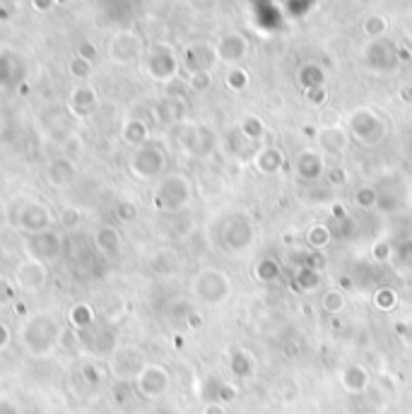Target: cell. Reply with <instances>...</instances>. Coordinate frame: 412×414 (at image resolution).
<instances>
[{
    "instance_id": "6da1fadb",
    "label": "cell",
    "mask_w": 412,
    "mask_h": 414,
    "mask_svg": "<svg viewBox=\"0 0 412 414\" xmlns=\"http://www.w3.org/2000/svg\"><path fill=\"white\" fill-rule=\"evenodd\" d=\"M63 326L58 316L51 311H36L22 318V326L17 330V342L31 359H46L61 347Z\"/></svg>"
},
{
    "instance_id": "7a4b0ae2",
    "label": "cell",
    "mask_w": 412,
    "mask_h": 414,
    "mask_svg": "<svg viewBox=\"0 0 412 414\" xmlns=\"http://www.w3.org/2000/svg\"><path fill=\"white\" fill-rule=\"evenodd\" d=\"M5 222L10 229L27 237H39V234L53 232L58 214L53 212V207L48 202H43L41 197L34 195H17L12 197L5 207Z\"/></svg>"
},
{
    "instance_id": "3957f363",
    "label": "cell",
    "mask_w": 412,
    "mask_h": 414,
    "mask_svg": "<svg viewBox=\"0 0 412 414\" xmlns=\"http://www.w3.org/2000/svg\"><path fill=\"white\" fill-rule=\"evenodd\" d=\"M48 263L43 260L34 258V256H27L24 260L15 265V272H12V284L20 294H27V296H34V294H41L48 284Z\"/></svg>"
},
{
    "instance_id": "277c9868",
    "label": "cell",
    "mask_w": 412,
    "mask_h": 414,
    "mask_svg": "<svg viewBox=\"0 0 412 414\" xmlns=\"http://www.w3.org/2000/svg\"><path fill=\"white\" fill-rule=\"evenodd\" d=\"M145 366H148V361H145V352L140 347L125 345L111 352L109 368H111L113 378H118L121 383H128V381L138 378Z\"/></svg>"
},
{
    "instance_id": "5b68a950",
    "label": "cell",
    "mask_w": 412,
    "mask_h": 414,
    "mask_svg": "<svg viewBox=\"0 0 412 414\" xmlns=\"http://www.w3.org/2000/svg\"><path fill=\"white\" fill-rule=\"evenodd\" d=\"M130 174L138 176L140 181H148V178L157 176L164 167V155L162 152H157V148H140L133 152L130 162Z\"/></svg>"
},
{
    "instance_id": "8992f818",
    "label": "cell",
    "mask_w": 412,
    "mask_h": 414,
    "mask_svg": "<svg viewBox=\"0 0 412 414\" xmlns=\"http://www.w3.org/2000/svg\"><path fill=\"white\" fill-rule=\"evenodd\" d=\"M135 383H138V390H140L145 398H160L169 385V373H167V368L160 364H148L140 371V376L135 378Z\"/></svg>"
},
{
    "instance_id": "52a82bcc",
    "label": "cell",
    "mask_w": 412,
    "mask_h": 414,
    "mask_svg": "<svg viewBox=\"0 0 412 414\" xmlns=\"http://www.w3.org/2000/svg\"><path fill=\"white\" fill-rule=\"evenodd\" d=\"M92 246L99 256L111 258L121 251V232L113 224H99L92 232Z\"/></svg>"
},
{
    "instance_id": "ba28073f",
    "label": "cell",
    "mask_w": 412,
    "mask_h": 414,
    "mask_svg": "<svg viewBox=\"0 0 412 414\" xmlns=\"http://www.w3.org/2000/svg\"><path fill=\"white\" fill-rule=\"evenodd\" d=\"M75 176H78L75 162H71V159H66V157L53 159L46 169V181L56 188H68L75 181Z\"/></svg>"
},
{
    "instance_id": "9c48e42d",
    "label": "cell",
    "mask_w": 412,
    "mask_h": 414,
    "mask_svg": "<svg viewBox=\"0 0 412 414\" xmlns=\"http://www.w3.org/2000/svg\"><path fill=\"white\" fill-rule=\"evenodd\" d=\"M31 239V253L29 256H34V258H39L43 260V263H48V260H53L56 256H58V251H61V237L56 234V229L53 232H46V234H39V237H29Z\"/></svg>"
},
{
    "instance_id": "30bf717a",
    "label": "cell",
    "mask_w": 412,
    "mask_h": 414,
    "mask_svg": "<svg viewBox=\"0 0 412 414\" xmlns=\"http://www.w3.org/2000/svg\"><path fill=\"white\" fill-rule=\"evenodd\" d=\"M68 323L73 326L75 333H85V330H90L92 326H97V311H94L92 304L78 301L71 306V311H68Z\"/></svg>"
},
{
    "instance_id": "8fae6325",
    "label": "cell",
    "mask_w": 412,
    "mask_h": 414,
    "mask_svg": "<svg viewBox=\"0 0 412 414\" xmlns=\"http://www.w3.org/2000/svg\"><path fill=\"white\" fill-rule=\"evenodd\" d=\"M15 299H17V289H15V284H12V277L0 275V309L15 304Z\"/></svg>"
},
{
    "instance_id": "7c38bea8",
    "label": "cell",
    "mask_w": 412,
    "mask_h": 414,
    "mask_svg": "<svg viewBox=\"0 0 412 414\" xmlns=\"http://www.w3.org/2000/svg\"><path fill=\"white\" fill-rule=\"evenodd\" d=\"M58 222H61V227H78L80 224V212L75 207H63L61 209V214H58Z\"/></svg>"
},
{
    "instance_id": "4fadbf2b",
    "label": "cell",
    "mask_w": 412,
    "mask_h": 414,
    "mask_svg": "<svg viewBox=\"0 0 412 414\" xmlns=\"http://www.w3.org/2000/svg\"><path fill=\"white\" fill-rule=\"evenodd\" d=\"M116 217H118V222H133L138 217V209H135V205H130V202H118L116 205Z\"/></svg>"
},
{
    "instance_id": "5bb4252c",
    "label": "cell",
    "mask_w": 412,
    "mask_h": 414,
    "mask_svg": "<svg viewBox=\"0 0 412 414\" xmlns=\"http://www.w3.org/2000/svg\"><path fill=\"white\" fill-rule=\"evenodd\" d=\"M10 342H12V330L5 326L3 321H0V352H3V349L8 347Z\"/></svg>"
},
{
    "instance_id": "9a60e30c",
    "label": "cell",
    "mask_w": 412,
    "mask_h": 414,
    "mask_svg": "<svg viewBox=\"0 0 412 414\" xmlns=\"http://www.w3.org/2000/svg\"><path fill=\"white\" fill-rule=\"evenodd\" d=\"M82 373H85V378L90 381V383H94V385L99 383V371H97V366H94V364H85V366H82Z\"/></svg>"
},
{
    "instance_id": "2e32d148",
    "label": "cell",
    "mask_w": 412,
    "mask_h": 414,
    "mask_svg": "<svg viewBox=\"0 0 412 414\" xmlns=\"http://www.w3.org/2000/svg\"><path fill=\"white\" fill-rule=\"evenodd\" d=\"M87 414H97V412H87Z\"/></svg>"
}]
</instances>
